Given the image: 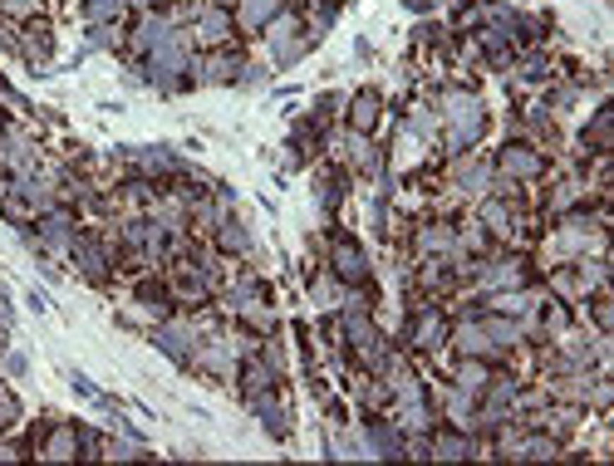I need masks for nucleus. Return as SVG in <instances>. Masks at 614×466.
Here are the masks:
<instances>
[{
  "label": "nucleus",
  "mask_w": 614,
  "mask_h": 466,
  "mask_svg": "<svg viewBox=\"0 0 614 466\" xmlns=\"http://www.w3.org/2000/svg\"><path fill=\"white\" fill-rule=\"evenodd\" d=\"M482 133V108L472 98H452V148H467Z\"/></svg>",
  "instance_id": "obj_1"
},
{
  "label": "nucleus",
  "mask_w": 614,
  "mask_h": 466,
  "mask_svg": "<svg viewBox=\"0 0 614 466\" xmlns=\"http://www.w3.org/2000/svg\"><path fill=\"white\" fill-rule=\"evenodd\" d=\"M79 261H84V270H89L94 280H103V256L94 251V246H84V251H79Z\"/></svg>",
  "instance_id": "obj_6"
},
{
  "label": "nucleus",
  "mask_w": 614,
  "mask_h": 466,
  "mask_svg": "<svg viewBox=\"0 0 614 466\" xmlns=\"http://www.w3.org/2000/svg\"><path fill=\"white\" fill-rule=\"evenodd\" d=\"M226 251H246V231L241 226H226Z\"/></svg>",
  "instance_id": "obj_8"
},
{
  "label": "nucleus",
  "mask_w": 614,
  "mask_h": 466,
  "mask_svg": "<svg viewBox=\"0 0 614 466\" xmlns=\"http://www.w3.org/2000/svg\"><path fill=\"white\" fill-rule=\"evenodd\" d=\"M507 167H512L516 177H531L541 162H536V153H521V148H512V153H507Z\"/></svg>",
  "instance_id": "obj_3"
},
{
  "label": "nucleus",
  "mask_w": 614,
  "mask_h": 466,
  "mask_svg": "<svg viewBox=\"0 0 614 466\" xmlns=\"http://www.w3.org/2000/svg\"><path fill=\"white\" fill-rule=\"evenodd\" d=\"M374 108H379V98H374V93H359V103H354V128H369V123H374Z\"/></svg>",
  "instance_id": "obj_4"
},
{
  "label": "nucleus",
  "mask_w": 614,
  "mask_h": 466,
  "mask_svg": "<svg viewBox=\"0 0 614 466\" xmlns=\"http://www.w3.org/2000/svg\"><path fill=\"white\" fill-rule=\"evenodd\" d=\"M447 241H452V236H447V231H427V236H423V246H427V251H442V246H447Z\"/></svg>",
  "instance_id": "obj_9"
},
{
  "label": "nucleus",
  "mask_w": 614,
  "mask_h": 466,
  "mask_svg": "<svg viewBox=\"0 0 614 466\" xmlns=\"http://www.w3.org/2000/svg\"><path fill=\"white\" fill-rule=\"evenodd\" d=\"M271 10H276V0H246V20H251V25L271 20Z\"/></svg>",
  "instance_id": "obj_5"
},
{
  "label": "nucleus",
  "mask_w": 614,
  "mask_h": 466,
  "mask_svg": "<svg viewBox=\"0 0 614 466\" xmlns=\"http://www.w3.org/2000/svg\"><path fill=\"white\" fill-rule=\"evenodd\" d=\"M158 344H163V349H172V354H187V334H177V329H163V334H158Z\"/></svg>",
  "instance_id": "obj_7"
},
{
  "label": "nucleus",
  "mask_w": 614,
  "mask_h": 466,
  "mask_svg": "<svg viewBox=\"0 0 614 466\" xmlns=\"http://www.w3.org/2000/svg\"><path fill=\"white\" fill-rule=\"evenodd\" d=\"M334 265H339L349 280H364V275H369V265H364V256H359L354 246H339V251H334Z\"/></svg>",
  "instance_id": "obj_2"
}]
</instances>
